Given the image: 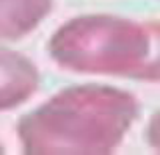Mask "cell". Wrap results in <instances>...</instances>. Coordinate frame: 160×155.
<instances>
[{"instance_id":"6da1fadb","label":"cell","mask_w":160,"mask_h":155,"mask_svg":"<svg viewBox=\"0 0 160 155\" xmlns=\"http://www.w3.org/2000/svg\"><path fill=\"white\" fill-rule=\"evenodd\" d=\"M138 114L137 100L102 85L60 91L18 122L27 153H108Z\"/></svg>"},{"instance_id":"7a4b0ae2","label":"cell","mask_w":160,"mask_h":155,"mask_svg":"<svg viewBox=\"0 0 160 155\" xmlns=\"http://www.w3.org/2000/svg\"><path fill=\"white\" fill-rule=\"evenodd\" d=\"M49 53L72 72L135 79L149 53V33L146 24L121 17L80 16L53 33Z\"/></svg>"},{"instance_id":"3957f363","label":"cell","mask_w":160,"mask_h":155,"mask_svg":"<svg viewBox=\"0 0 160 155\" xmlns=\"http://www.w3.org/2000/svg\"><path fill=\"white\" fill-rule=\"evenodd\" d=\"M39 86V72L25 55L0 46V111L18 108Z\"/></svg>"},{"instance_id":"277c9868","label":"cell","mask_w":160,"mask_h":155,"mask_svg":"<svg viewBox=\"0 0 160 155\" xmlns=\"http://www.w3.org/2000/svg\"><path fill=\"white\" fill-rule=\"evenodd\" d=\"M53 0H0V41L32 33L52 11Z\"/></svg>"},{"instance_id":"5b68a950","label":"cell","mask_w":160,"mask_h":155,"mask_svg":"<svg viewBox=\"0 0 160 155\" xmlns=\"http://www.w3.org/2000/svg\"><path fill=\"white\" fill-rule=\"evenodd\" d=\"M149 33V53L135 80L160 82V22L146 24Z\"/></svg>"},{"instance_id":"8992f818","label":"cell","mask_w":160,"mask_h":155,"mask_svg":"<svg viewBox=\"0 0 160 155\" xmlns=\"http://www.w3.org/2000/svg\"><path fill=\"white\" fill-rule=\"evenodd\" d=\"M148 139L149 144L160 150V111L152 118V121L149 122V128H148Z\"/></svg>"},{"instance_id":"52a82bcc","label":"cell","mask_w":160,"mask_h":155,"mask_svg":"<svg viewBox=\"0 0 160 155\" xmlns=\"http://www.w3.org/2000/svg\"><path fill=\"white\" fill-rule=\"evenodd\" d=\"M3 152V146H2V141H0V153Z\"/></svg>"}]
</instances>
